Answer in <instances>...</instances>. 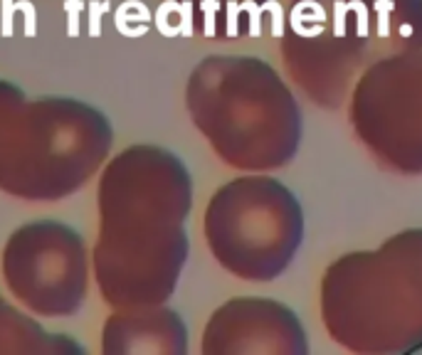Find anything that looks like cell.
<instances>
[{
  "label": "cell",
  "instance_id": "cell-1",
  "mask_svg": "<svg viewBox=\"0 0 422 355\" xmlns=\"http://www.w3.org/2000/svg\"><path fill=\"white\" fill-rule=\"evenodd\" d=\"M344 3H336V30H333V33H336V37H341V35L346 33L344 30V20H341V15H344Z\"/></svg>",
  "mask_w": 422,
  "mask_h": 355
}]
</instances>
